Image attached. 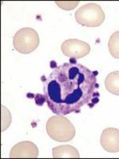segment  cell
Instances as JSON below:
<instances>
[{"label":"cell","mask_w":119,"mask_h":159,"mask_svg":"<svg viewBox=\"0 0 119 159\" xmlns=\"http://www.w3.org/2000/svg\"><path fill=\"white\" fill-rule=\"evenodd\" d=\"M55 3L60 8H61L64 11H72L77 7L79 2H78V1L77 2H74V1L73 2H59V1H56V2H55Z\"/></svg>","instance_id":"cell-11"},{"label":"cell","mask_w":119,"mask_h":159,"mask_svg":"<svg viewBox=\"0 0 119 159\" xmlns=\"http://www.w3.org/2000/svg\"><path fill=\"white\" fill-rule=\"evenodd\" d=\"M52 157L54 158H79L80 155L76 147L70 145H63L52 149Z\"/></svg>","instance_id":"cell-8"},{"label":"cell","mask_w":119,"mask_h":159,"mask_svg":"<svg viewBox=\"0 0 119 159\" xmlns=\"http://www.w3.org/2000/svg\"><path fill=\"white\" fill-rule=\"evenodd\" d=\"M46 131L50 139L59 143L71 141L76 135V129L73 124L68 119L60 115H56L48 119Z\"/></svg>","instance_id":"cell-2"},{"label":"cell","mask_w":119,"mask_h":159,"mask_svg":"<svg viewBox=\"0 0 119 159\" xmlns=\"http://www.w3.org/2000/svg\"><path fill=\"white\" fill-rule=\"evenodd\" d=\"M40 43L37 32L29 27L20 29L17 31L13 39L15 50L22 54H29L36 50Z\"/></svg>","instance_id":"cell-4"},{"label":"cell","mask_w":119,"mask_h":159,"mask_svg":"<svg viewBox=\"0 0 119 159\" xmlns=\"http://www.w3.org/2000/svg\"><path fill=\"white\" fill-rule=\"evenodd\" d=\"M105 13L99 4L89 2L76 11L75 18L79 25L87 27H98L104 22Z\"/></svg>","instance_id":"cell-3"},{"label":"cell","mask_w":119,"mask_h":159,"mask_svg":"<svg viewBox=\"0 0 119 159\" xmlns=\"http://www.w3.org/2000/svg\"><path fill=\"white\" fill-rule=\"evenodd\" d=\"M108 48L111 56L116 59H119V31H116L110 36Z\"/></svg>","instance_id":"cell-10"},{"label":"cell","mask_w":119,"mask_h":159,"mask_svg":"<svg viewBox=\"0 0 119 159\" xmlns=\"http://www.w3.org/2000/svg\"><path fill=\"white\" fill-rule=\"evenodd\" d=\"M100 144L106 151L117 153L119 151V130L113 127L106 128L100 137Z\"/></svg>","instance_id":"cell-7"},{"label":"cell","mask_w":119,"mask_h":159,"mask_svg":"<svg viewBox=\"0 0 119 159\" xmlns=\"http://www.w3.org/2000/svg\"><path fill=\"white\" fill-rule=\"evenodd\" d=\"M76 59L56 66L47 76H42L44 96L52 113L66 116L79 113L85 105L93 107L99 102V84L96 76Z\"/></svg>","instance_id":"cell-1"},{"label":"cell","mask_w":119,"mask_h":159,"mask_svg":"<svg viewBox=\"0 0 119 159\" xmlns=\"http://www.w3.org/2000/svg\"><path fill=\"white\" fill-rule=\"evenodd\" d=\"M38 148L32 142L24 141L15 145L10 152L11 158H37Z\"/></svg>","instance_id":"cell-6"},{"label":"cell","mask_w":119,"mask_h":159,"mask_svg":"<svg viewBox=\"0 0 119 159\" xmlns=\"http://www.w3.org/2000/svg\"><path fill=\"white\" fill-rule=\"evenodd\" d=\"M61 51L64 56L74 59H80L89 54L90 45L78 39H68L63 42Z\"/></svg>","instance_id":"cell-5"},{"label":"cell","mask_w":119,"mask_h":159,"mask_svg":"<svg viewBox=\"0 0 119 159\" xmlns=\"http://www.w3.org/2000/svg\"><path fill=\"white\" fill-rule=\"evenodd\" d=\"M105 87L111 94L119 96V71L109 73L105 80Z\"/></svg>","instance_id":"cell-9"}]
</instances>
